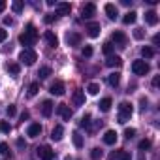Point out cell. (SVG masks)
Returning a JSON list of instances; mask_svg holds the SVG:
<instances>
[{
	"instance_id": "obj_52",
	"label": "cell",
	"mask_w": 160,
	"mask_h": 160,
	"mask_svg": "<svg viewBox=\"0 0 160 160\" xmlns=\"http://www.w3.org/2000/svg\"><path fill=\"white\" fill-rule=\"evenodd\" d=\"M138 160H145V154H143V152H141V154H139V158H138Z\"/></svg>"
},
{
	"instance_id": "obj_36",
	"label": "cell",
	"mask_w": 160,
	"mask_h": 160,
	"mask_svg": "<svg viewBox=\"0 0 160 160\" xmlns=\"http://www.w3.org/2000/svg\"><path fill=\"white\" fill-rule=\"evenodd\" d=\"M138 147H139V151H141V152H143V151H147V149H149V147H151V141H149V139H141V141H139V145H138Z\"/></svg>"
},
{
	"instance_id": "obj_48",
	"label": "cell",
	"mask_w": 160,
	"mask_h": 160,
	"mask_svg": "<svg viewBox=\"0 0 160 160\" xmlns=\"http://www.w3.org/2000/svg\"><path fill=\"white\" fill-rule=\"evenodd\" d=\"M6 10V2H4V0H0V13H2Z\"/></svg>"
},
{
	"instance_id": "obj_7",
	"label": "cell",
	"mask_w": 160,
	"mask_h": 160,
	"mask_svg": "<svg viewBox=\"0 0 160 160\" xmlns=\"http://www.w3.org/2000/svg\"><path fill=\"white\" fill-rule=\"evenodd\" d=\"M72 100H73V104L79 108V106H85V91H81V89H77V91H73V96H72Z\"/></svg>"
},
{
	"instance_id": "obj_31",
	"label": "cell",
	"mask_w": 160,
	"mask_h": 160,
	"mask_svg": "<svg viewBox=\"0 0 160 160\" xmlns=\"http://www.w3.org/2000/svg\"><path fill=\"white\" fill-rule=\"evenodd\" d=\"M38 91H40V83H38V81H34V83L28 87V94H30V96H36V94H38Z\"/></svg>"
},
{
	"instance_id": "obj_14",
	"label": "cell",
	"mask_w": 160,
	"mask_h": 160,
	"mask_svg": "<svg viewBox=\"0 0 160 160\" xmlns=\"http://www.w3.org/2000/svg\"><path fill=\"white\" fill-rule=\"evenodd\" d=\"M49 92L55 94V96H62V94H64V83H62V81H55V83L51 85Z\"/></svg>"
},
{
	"instance_id": "obj_28",
	"label": "cell",
	"mask_w": 160,
	"mask_h": 160,
	"mask_svg": "<svg viewBox=\"0 0 160 160\" xmlns=\"http://www.w3.org/2000/svg\"><path fill=\"white\" fill-rule=\"evenodd\" d=\"M87 91H89V94H92V96H96V94L100 92V85H98V83H89V87H87Z\"/></svg>"
},
{
	"instance_id": "obj_42",
	"label": "cell",
	"mask_w": 160,
	"mask_h": 160,
	"mask_svg": "<svg viewBox=\"0 0 160 160\" xmlns=\"http://www.w3.org/2000/svg\"><path fill=\"white\" fill-rule=\"evenodd\" d=\"M6 113H8L10 117H13V115L17 113V109H15V106H8V109H6Z\"/></svg>"
},
{
	"instance_id": "obj_15",
	"label": "cell",
	"mask_w": 160,
	"mask_h": 160,
	"mask_svg": "<svg viewBox=\"0 0 160 160\" xmlns=\"http://www.w3.org/2000/svg\"><path fill=\"white\" fill-rule=\"evenodd\" d=\"M57 12H58V15H70L72 6H70L68 2H58V4H57Z\"/></svg>"
},
{
	"instance_id": "obj_16",
	"label": "cell",
	"mask_w": 160,
	"mask_h": 160,
	"mask_svg": "<svg viewBox=\"0 0 160 160\" xmlns=\"http://www.w3.org/2000/svg\"><path fill=\"white\" fill-rule=\"evenodd\" d=\"M106 13H108V17L111 19V21H115L117 19V15H119V10L115 8V4H106Z\"/></svg>"
},
{
	"instance_id": "obj_37",
	"label": "cell",
	"mask_w": 160,
	"mask_h": 160,
	"mask_svg": "<svg viewBox=\"0 0 160 160\" xmlns=\"http://www.w3.org/2000/svg\"><path fill=\"white\" fill-rule=\"evenodd\" d=\"M0 154H4V156H8L10 154V147H8V143H0Z\"/></svg>"
},
{
	"instance_id": "obj_27",
	"label": "cell",
	"mask_w": 160,
	"mask_h": 160,
	"mask_svg": "<svg viewBox=\"0 0 160 160\" xmlns=\"http://www.w3.org/2000/svg\"><path fill=\"white\" fill-rule=\"evenodd\" d=\"M38 75H40V79H47V77L51 75V68H49V66H43V68H40Z\"/></svg>"
},
{
	"instance_id": "obj_3",
	"label": "cell",
	"mask_w": 160,
	"mask_h": 160,
	"mask_svg": "<svg viewBox=\"0 0 160 160\" xmlns=\"http://www.w3.org/2000/svg\"><path fill=\"white\" fill-rule=\"evenodd\" d=\"M36 58H38V55H36L34 49H23L21 55H19V60H21L23 64H27V66H32V64L36 62Z\"/></svg>"
},
{
	"instance_id": "obj_34",
	"label": "cell",
	"mask_w": 160,
	"mask_h": 160,
	"mask_svg": "<svg viewBox=\"0 0 160 160\" xmlns=\"http://www.w3.org/2000/svg\"><path fill=\"white\" fill-rule=\"evenodd\" d=\"M89 124H91V115H83V117H81V121H79V126L89 128Z\"/></svg>"
},
{
	"instance_id": "obj_46",
	"label": "cell",
	"mask_w": 160,
	"mask_h": 160,
	"mask_svg": "<svg viewBox=\"0 0 160 160\" xmlns=\"http://www.w3.org/2000/svg\"><path fill=\"white\" fill-rule=\"evenodd\" d=\"M147 104H149L147 98H141V109H147Z\"/></svg>"
},
{
	"instance_id": "obj_35",
	"label": "cell",
	"mask_w": 160,
	"mask_h": 160,
	"mask_svg": "<svg viewBox=\"0 0 160 160\" xmlns=\"http://www.w3.org/2000/svg\"><path fill=\"white\" fill-rule=\"evenodd\" d=\"M91 158H92V160H98V158H102V149L94 147V149L91 151Z\"/></svg>"
},
{
	"instance_id": "obj_30",
	"label": "cell",
	"mask_w": 160,
	"mask_h": 160,
	"mask_svg": "<svg viewBox=\"0 0 160 160\" xmlns=\"http://www.w3.org/2000/svg\"><path fill=\"white\" fill-rule=\"evenodd\" d=\"M113 49H115V45H113L111 42H106V43H104V47H102V51H104V53H106L108 57H109V55L113 53Z\"/></svg>"
},
{
	"instance_id": "obj_10",
	"label": "cell",
	"mask_w": 160,
	"mask_h": 160,
	"mask_svg": "<svg viewBox=\"0 0 160 160\" xmlns=\"http://www.w3.org/2000/svg\"><path fill=\"white\" fill-rule=\"evenodd\" d=\"M94 12H96V6H94L92 2H89V4H85V6H83L81 15H83V19H91V17L94 15Z\"/></svg>"
},
{
	"instance_id": "obj_29",
	"label": "cell",
	"mask_w": 160,
	"mask_h": 160,
	"mask_svg": "<svg viewBox=\"0 0 160 160\" xmlns=\"http://www.w3.org/2000/svg\"><path fill=\"white\" fill-rule=\"evenodd\" d=\"M0 132L10 134V132H12V124H10L8 121H0Z\"/></svg>"
},
{
	"instance_id": "obj_9",
	"label": "cell",
	"mask_w": 160,
	"mask_h": 160,
	"mask_svg": "<svg viewBox=\"0 0 160 160\" xmlns=\"http://www.w3.org/2000/svg\"><path fill=\"white\" fill-rule=\"evenodd\" d=\"M42 134V124L40 122H32L28 128H27V136L28 138H38Z\"/></svg>"
},
{
	"instance_id": "obj_43",
	"label": "cell",
	"mask_w": 160,
	"mask_h": 160,
	"mask_svg": "<svg viewBox=\"0 0 160 160\" xmlns=\"http://www.w3.org/2000/svg\"><path fill=\"white\" fill-rule=\"evenodd\" d=\"M134 38L141 40V38H143V30H141V28H136V30H134Z\"/></svg>"
},
{
	"instance_id": "obj_33",
	"label": "cell",
	"mask_w": 160,
	"mask_h": 160,
	"mask_svg": "<svg viewBox=\"0 0 160 160\" xmlns=\"http://www.w3.org/2000/svg\"><path fill=\"white\" fill-rule=\"evenodd\" d=\"M12 10H13L15 13H21V12H23V2H21V0H15V2L12 4Z\"/></svg>"
},
{
	"instance_id": "obj_44",
	"label": "cell",
	"mask_w": 160,
	"mask_h": 160,
	"mask_svg": "<svg viewBox=\"0 0 160 160\" xmlns=\"http://www.w3.org/2000/svg\"><path fill=\"white\" fill-rule=\"evenodd\" d=\"M121 160H132V156H130L126 151H122V152H121Z\"/></svg>"
},
{
	"instance_id": "obj_47",
	"label": "cell",
	"mask_w": 160,
	"mask_h": 160,
	"mask_svg": "<svg viewBox=\"0 0 160 160\" xmlns=\"http://www.w3.org/2000/svg\"><path fill=\"white\" fill-rule=\"evenodd\" d=\"M158 81H160V77H158V75H156V77H154V79H152V87H154V89H156V87H158Z\"/></svg>"
},
{
	"instance_id": "obj_8",
	"label": "cell",
	"mask_w": 160,
	"mask_h": 160,
	"mask_svg": "<svg viewBox=\"0 0 160 160\" xmlns=\"http://www.w3.org/2000/svg\"><path fill=\"white\" fill-rule=\"evenodd\" d=\"M111 38H113V42H115L117 45H121V47H124V45H126V42H128L126 34H124V32H121V30H115Z\"/></svg>"
},
{
	"instance_id": "obj_12",
	"label": "cell",
	"mask_w": 160,
	"mask_h": 160,
	"mask_svg": "<svg viewBox=\"0 0 160 160\" xmlns=\"http://www.w3.org/2000/svg\"><path fill=\"white\" fill-rule=\"evenodd\" d=\"M87 34L91 38H98L100 36V23H89L87 25Z\"/></svg>"
},
{
	"instance_id": "obj_22",
	"label": "cell",
	"mask_w": 160,
	"mask_h": 160,
	"mask_svg": "<svg viewBox=\"0 0 160 160\" xmlns=\"http://www.w3.org/2000/svg\"><path fill=\"white\" fill-rule=\"evenodd\" d=\"M145 23L147 25H156L158 23V13L156 12H147L145 13Z\"/></svg>"
},
{
	"instance_id": "obj_23",
	"label": "cell",
	"mask_w": 160,
	"mask_h": 160,
	"mask_svg": "<svg viewBox=\"0 0 160 160\" xmlns=\"http://www.w3.org/2000/svg\"><path fill=\"white\" fill-rule=\"evenodd\" d=\"M72 139H73V145H75L77 149H81V147L85 145V141H83V136L79 134V132H73V134H72Z\"/></svg>"
},
{
	"instance_id": "obj_5",
	"label": "cell",
	"mask_w": 160,
	"mask_h": 160,
	"mask_svg": "<svg viewBox=\"0 0 160 160\" xmlns=\"http://www.w3.org/2000/svg\"><path fill=\"white\" fill-rule=\"evenodd\" d=\"M36 154L40 156V160H53V156H55V151H53L49 145H42V147H38Z\"/></svg>"
},
{
	"instance_id": "obj_40",
	"label": "cell",
	"mask_w": 160,
	"mask_h": 160,
	"mask_svg": "<svg viewBox=\"0 0 160 160\" xmlns=\"http://www.w3.org/2000/svg\"><path fill=\"white\" fill-rule=\"evenodd\" d=\"M121 152H122V149H121V151H113V152L109 154V160H121Z\"/></svg>"
},
{
	"instance_id": "obj_17",
	"label": "cell",
	"mask_w": 160,
	"mask_h": 160,
	"mask_svg": "<svg viewBox=\"0 0 160 160\" xmlns=\"http://www.w3.org/2000/svg\"><path fill=\"white\" fill-rule=\"evenodd\" d=\"M43 38H45V42H47V45H49V47H57V45H58V38H57L51 30H47Z\"/></svg>"
},
{
	"instance_id": "obj_20",
	"label": "cell",
	"mask_w": 160,
	"mask_h": 160,
	"mask_svg": "<svg viewBox=\"0 0 160 160\" xmlns=\"http://www.w3.org/2000/svg\"><path fill=\"white\" fill-rule=\"evenodd\" d=\"M62 136H64V128H62L60 124H57V126L53 128V132H51V139H53V141H60Z\"/></svg>"
},
{
	"instance_id": "obj_19",
	"label": "cell",
	"mask_w": 160,
	"mask_h": 160,
	"mask_svg": "<svg viewBox=\"0 0 160 160\" xmlns=\"http://www.w3.org/2000/svg\"><path fill=\"white\" fill-rule=\"evenodd\" d=\"M51 113H53V102L51 100H43V104H42V115L43 117H51Z\"/></svg>"
},
{
	"instance_id": "obj_51",
	"label": "cell",
	"mask_w": 160,
	"mask_h": 160,
	"mask_svg": "<svg viewBox=\"0 0 160 160\" xmlns=\"http://www.w3.org/2000/svg\"><path fill=\"white\" fill-rule=\"evenodd\" d=\"M21 119L25 121V119H28V111H23V115H21Z\"/></svg>"
},
{
	"instance_id": "obj_4",
	"label": "cell",
	"mask_w": 160,
	"mask_h": 160,
	"mask_svg": "<svg viewBox=\"0 0 160 160\" xmlns=\"http://www.w3.org/2000/svg\"><path fill=\"white\" fill-rule=\"evenodd\" d=\"M149 70H151V66L145 60H134L132 62V72L136 75H145V73H149Z\"/></svg>"
},
{
	"instance_id": "obj_18",
	"label": "cell",
	"mask_w": 160,
	"mask_h": 160,
	"mask_svg": "<svg viewBox=\"0 0 160 160\" xmlns=\"http://www.w3.org/2000/svg\"><path fill=\"white\" fill-rule=\"evenodd\" d=\"M111 106H113V100H111L109 96H106V98H102V100H100V104H98V108H100V111H104V113H106V111H109V109H111Z\"/></svg>"
},
{
	"instance_id": "obj_49",
	"label": "cell",
	"mask_w": 160,
	"mask_h": 160,
	"mask_svg": "<svg viewBox=\"0 0 160 160\" xmlns=\"http://www.w3.org/2000/svg\"><path fill=\"white\" fill-rule=\"evenodd\" d=\"M12 23H13L12 17H4V25H12Z\"/></svg>"
},
{
	"instance_id": "obj_38",
	"label": "cell",
	"mask_w": 160,
	"mask_h": 160,
	"mask_svg": "<svg viewBox=\"0 0 160 160\" xmlns=\"http://www.w3.org/2000/svg\"><path fill=\"white\" fill-rule=\"evenodd\" d=\"M81 55H83V57H92V47H91V45H85L83 51H81Z\"/></svg>"
},
{
	"instance_id": "obj_11",
	"label": "cell",
	"mask_w": 160,
	"mask_h": 160,
	"mask_svg": "<svg viewBox=\"0 0 160 160\" xmlns=\"http://www.w3.org/2000/svg\"><path fill=\"white\" fill-rule=\"evenodd\" d=\"M66 42H68L70 47H77L79 43H81V36H79L77 32H70V34L66 36Z\"/></svg>"
},
{
	"instance_id": "obj_6",
	"label": "cell",
	"mask_w": 160,
	"mask_h": 160,
	"mask_svg": "<svg viewBox=\"0 0 160 160\" xmlns=\"http://www.w3.org/2000/svg\"><path fill=\"white\" fill-rule=\"evenodd\" d=\"M57 113H58L64 121H70V119H72V115H73V113H72V109H70L66 104H58V106H57Z\"/></svg>"
},
{
	"instance_id": "obj_21",
	"label": "cell",
	"mask_w": 160,
	"mask_h": 160,
	"mask_svg": "<svg viewBox=\"0 0 160 160\" xmlns=\"http://www.w3.org/2000/svg\"><path fill=\"white\" fill-rule=\"evenodd\" d=\"M117 141V132L115 130H108L106 134H104V143L106 145H113Z\"/></svg>"
},
{
	"instance_id": "obj_39",
	"label": "cell",
	"mask_w": 160,
	"mask_h": 160,
	"mask_svg": "<svg viewBox=\"0 0 160 160\" xmlns=\"http://www.w3.org/2000/svg\"><path fill=\"white\" fill-rule=\"evenodd\" d=\"M134 136H136V130H134V128H126V130H124V138H126V139H132Z\"/></svg>"
},
{
	"instance_id": "obj_2",
	"label": "cell",
	"mask_w": 160,
	"mask_h": 160,
	"mask_svg": "<svg viewBox=\"0 0 160 160\" xmlns=\"http://www.w3.org/2000/svg\"><path fill=\"white\" fill-rule=\"evenodd\" d=\"M132 113H134V108H132L130 102H121L119 104V122L121 124H124L132 117Z\"/></svg>"
},
{
	"instance_id": "obj_50",
	"label": "cell",
	"mask_w": 160,
	"mask_h": 160,
	"mask_svg": "<svg viewBox=\"0 0 160 160\" xmlns=\"http://www.w3.org/2000/svg\"><path fill=\"white\" fill-rule=\"evenodd\" d=\"M158 42H160V36H158V34H156V36H154V38H152V43H154V45H158Z\"/></svg>"
},
{
	"instance_id": "obj_45",
	"label": "cell",
	"mask_w": 160,
	"mask_h": 160,
	"mask_svg": "<svg viewBox=\"0 0 160 160\" xmlns=\"http://www.w3.org/2000/svg\"><path fill=\"white\" fill-rule=\"evenodd\" d=\"M55 17H57V15H45V23H47V25H51V23L55 21Z\"/></svg>"
},
{
	"instance_id": "obj_24",
	"label": "cell",
	"mask_w": 160,
	"mask_h": 160,
	"mask_svg": "<svg viewBox=\"0 0 160 160\" xmlns=\"http://www.w3.org/2000/svg\"><path fill=\"white\" fill-rule=\"evenodd\" d=\"M108 81H109V85H111V87H117V85H119V81H121V73H119V72L109 73V75H108Z\"/></svg>"
},
{
	"instance_id": "obj_13",
	"label": "cell",
	"mask_w": 160,
	"mask_h": 160,
	"mask_svg": "<svg viewBox=\"0 0 160 160\" xmlns=\"http://www.w3.org/2000/svg\"><path fill=\"white\" fill-rule=\"evenodd\" d=\"M121 64H122V58L119 55H109L106 60V66H109V68H119Z\"/></svg>"
},
{
	"instance_id": "obj_32",
	"label": "cell",
	"mask_w": 160,
	"mask_h": 160,
	"mask_svg": "<svg viewBox=\"0 0 160 160\" xmlns=\"http://www.w3.org/2000/svg\"><path fill=\"white\" fill-rule=\"evenodd\" d=\"M8 72H10L12 75H19V64H17V62H12V64L8 66Z\"/></svg>"
},
{
	"instance_id": "obj_26",
	"label": "cell",
	"mask_w": 160,
	"mask_h": 160,
	"mask_svg": "<svg viewBox=\"0 0 160 160\" xmlns=\"http://www.w3.org/2000/svg\"><path fill=\"white\" fill-rule=\"evenodd\" d=\"M141 55H143V58H152V57H154V49L149 47V45H145V47L141 49Z\"/></svg>"
},
{
	"instance_id": "obj_41",
	"label": "cell",
	"mask_w": 160,
	"mask_h": 160,
	"mask_svg": "<svg viewBox=\"0 0 160 160\" xmlns=\"http://www.w3.org/2000/svg\"><path fill=\"white\" fill-rule=\"evenodd\" d=\"M6 38H8V30H4L2 27H0V43H2Z\"/></svg>"
},
{
	"instance_id": "obj_25",
	"label": "cell",
	"mask_w": 160,
	"mask_h": 160,
	"mask_svg": "<svg viewBox=\"0 0 160 160\" xmlns=\"http://www.w3.org/2000/svg\"><path fill=\"white\" fill-rule=\"evenodd\" d=\"M136 19H138V13H136V12H128V13L122 17V23H124V25H134Z\"/></svg>"
},
{
	"instance_id": "obj_1",
	"label": "cell",
	"mask_w": 160,
	"mask_h": 160,
	"mask_svg": "<svg viewBox=\"0 0 160 160\" xmlns=\"http://www.w3.org/2000/svg\"><path fill=\"white\" fill-rule=\"evenodd\" d=\"M19 42L25 45V49H30V45H34L38 42V30L34 28V25H28L27 30L19 36Z\"/></svg>"
}]
</instances>
